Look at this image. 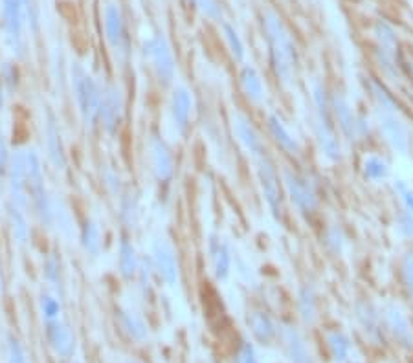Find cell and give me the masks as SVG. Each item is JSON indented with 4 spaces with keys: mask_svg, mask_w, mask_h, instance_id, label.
<instances>
[{
    "mask_svg": "<svg viewBox=\"0 0 413 363\" xmlns=\"http://www.w3.org/2000/svg\"><path fill=\"white\" fill-rule=\"evenodd\" d=\"M72 92L76 98L77 110L81 116L83 123L92 131L99 118V104H101V87L98 81L88 74L81 65H72Z\"/></svg>",
    "mask_w": 413,
    "mask_h": 363,
    "instance_id": "cell-1",
    "label": "cell"
},
{
    "mask_svg": "<svg viewBox=\"0 0 413 363\" xmlns=\"http://www.w3.org/2000/svg\"><path fill=\"white\" fill-rule=\"evenodd\" d=\"M283 186L299 213H314L318 208V191L308 176L292 169H283Z\"/></svg>",
    "mask_w": 413,
    "mask_h": 363,
    "instance_id": "cell-2",
    "label": "cell"
},
{
    "mask_svg": "<svg viewBox=\"0 0 413 363\" xmlns=\"http://www.w3.org/2000/svg\"><path fill=\"white\" fill-rule=\"evenodd\" d=\"M99 121L103 131L114 136L125 120V94L116 82L101 88V104H99Z\"/></svg>",
    "mask_w": 413,
    "mask_h": 363,
    "instance_id": "cell-3",
    "label": "cell"
},
{
    "mask_svg": "<svg viewBox=\"0 0 413 363\" xmlns=\"http://www.w3.org/2000/svg\"><path fill=\"white\" fill-rule=\"evenodd\" d=\"M28 0H2V19H4L6 44L13 55H22V24Z\"/></svg>",
    "mask_w": 413,
    "mask_h": 363,
    "instance_id": "cell-4",
    "label": "cell"
},
{
    "mask_svg": "<svg viewBox=\"0 0 413 363\" xmlns=\"http://www.w3.org/2000/svg\"><path fill=\"white\" fill-rule=\"evenodd\" d=\"M330 112L335 116V120L338 121L341 134L347 140L357 142V140H362L366 134H369V125L366 123V120L352 112L351 104L347 103V99L341 98L340 94L330 96Z\"/></svg>",
    "mask_w": 413,
    "mask_h": 363,
    "instance_id": "cell-5",
    "label": "cell"
},
{
    "mask_svg": "<svg viewBox=\"0 0 413 363\" xmlns=\"http://www.w3.org/2000/svg\"><path fill=\"white\" fill-rule=\"evenodd\" d=\"M255 167H257L259 184H261L264 200L268 204L270 211L274 213L275 219H281L283 217V200H281L279 178H277V170H275L274 164L270 162L268 154L255 158Z\"/></svg>",
    "mask_w": 413,
    "mask_h": 363,
    "instance_id": "cell-6",
    "label": "cell"
},
{
    "mask_svg": "<svg viewBox=\"0 0 413 363\" xmlns=\"http://www.w3.org/2000/svg\"><path fill=\"white\" fill-rule=\"evenodd\" d=\"M8 187H10V204L28 211L30 192H28L26 170H24V154L22 148H17L8 162Z\"/></svg>",
    "mask_w": 413,
    "mask_h": 363,
    "instance_id": "cell-7",
    "label": "cell"
},
{
    "mask_svg": "<svg viewBox=\"0 0 413 363\" xmlns=\"http://www.w3.org/2000/svg\"><path fill=\"white\" fill-rule=\"evenodd\" d=\"M151 264L158 277L167 286H175L178 283V258H176L175 248L171 246L167 239H156L151 248Z\"/></svg>",
    "mask_w": 413,
    "mask_h": 363,
    "instance_id": "cell-8",
    "label": "cell"
},
{
    "mask_svg": "<svg viewBox=\"0 0 413 363\" xmlns=\"http://www.w3.org/2000/svg\"><path fill=\"white\" fill-rule=\"evenodd\" d=\"M147 148L154 178L160 184L169 182L173 178V175H175V158H173L169 145L160 136H151L149 138Z\"/></svg>",
    "mask_w": 413,
    "mask_h": 363,
    "instance_id": "cell-9",
    "label": "cell"
},
{
    "mask_svg": "<svg viewBox=\"0 0 413 363\" xmlns=\"http://www.w3.org/2000/svg\"><path fill=\"white\" fill-rule=\"evenodd\" d=\"M145 54L151 59V65H153L158 81L162 85H171L173 77H175V59H173V54H171L169 46L165 44L164 38L156 37L149 41Z\"/></svg>",
    "mask_w": 413,
    "mask_h": 363,
    "instance_id": "cell-10",
    "label": "cell"
},
{
    "mask_svg": "<svg viewBox=\"0 0 413 363\" xmlns=\"http://www.w3.org/2000/svg\"><path fill=\"white\" fill-rule=\"evenodd\" d=\"M231 125H233V132H235V136H237V140H239V143H241L242 147L246 148V153L250 154L253 160L266 154L263 138L259 136V132L255 131V126H253L252 123L248 121L246 116L239 114V112L233 114Z\"/></svg>",
    "mask_w": 413,
    "mask_h": 363,
    "instance_id": "cell-11",
    "label": "cell"
},
{
    "mask_svg": "<svg viewBox=\"0 0 413 363\" xmlns=\"http://www.w3.org/2000/svg\"><path fill=\"white\" fill-rule=\"evenodd\" d=\"M171 120L178 134H184L193 114V96L186 87H176L171 94Z\"/></svg>",
    "mask_w": 413,
    "mask_h": 363,
    "instance_id": "cell-12",
    "label": "cell"
},
{
    "mask_svg": "<svg viewBox=\"0 0 413 363\" xmlns=\"http://www.w3.org/2000/svg\"><path fill=\"white\" fill-rule=\"evenodd\" d=\"M44 147L48 160L54 164L55 169H66V156L63 142H61V132L57 126V120L52 112H46V120H44Z\"/></svg>",
    "mask_w": 413,
    "mask_h": 363,
    "instance_id": "cell-13",
    "label": "cell"
},
{
    "mask_svg": "<svg viewBox=\"0 0 413 363\" xmlns=\"http://www.w3.org/2000/svg\"><path fill=\"white\" fill-rule=\"evenodd\" d=\"M46 338H48L50 346L54 349V352L61 358H70L76 349V338L74 332L65 321L55 319V321H48V329H46Z\"/></svg>",
    "mask_w": 413,
    "mask_h": 363,
    "instance_id": "cell-14",
    "label": "cell"
},
{
    "mask_svg": "<svg viewBox=\"0 0 413 363\" xmlns=\"http://www.w3.org/2000/svg\"><path fill=\"white\" fill-rule=\"evenodd\" d=\"M208 257H209V266L213 272L215 279L217 280H226L230 275L231 270V253L230 248L226 244L220 236L211 235L208 241Z\"/></svg>",
    "mask_w": 413,
    "mask_h": 363,
    "instance_id": "cell-15",
    "label": "cell"
},
{
    "mask_svg": "<svg viewBox=\"0 0 413 363\" xmlns=\"http://www.w3.org/2000/svg\"><path fill=\"white\" fill-rule=\"evenodd\" d=\"M105 30H107V38L110 46L114 48L120 59L127 55V43H125V30H123V21H121L120 10L114 6H109L105 11Z\"/></svg>",
    "mask_w": 413,
    "mask_h": 363,
    "instance_id": "cell-16",
    "label": "cell"
},
{
    "mask_svg": "<svg viewBox=\"0 0 413 363\" xmlns=\"http://www.w3.org/2000/svg\"><path fill=\"white\" fill-rule=\"evenodd\" d=\"M316 138H318L319 148H321V154L329 162H340L341 156H343V148H341L340 142L332 131V125L316 120Z\"/></svg>",
    "mask_w": 413,
    "mask_h": 363,
    "instance_id": "cell-17",
    "label": "cell"
},
{
    "mask_svg": "<svg viewBox=\"0 0 413 363\" xmlns=\"http://www.w3.org/2000/svg\"><path fill=\"white\" fill-rule=\"evenodd\" d=\"M268 131L270 134H272V138L275 140V143H277L283 151H286L288 154H299V151H301L299 142H297L296 136L288 131V126L283 123V120H281L279 116H268Z\"/></svg>",
    "mask_w": 413,
    "mask_h": 363,
    "instance_id": "cell-18",
    "label": "cell"
},
{
    "mask_svg": "<svg viewBox=\"0 0 413 363\" xmlns=\"http://www.w3.org/2000/svg\"><path fill=\"white\" fill-rule=\"evenodd\" d=\"M138 268H140V257L134 244L129 239H121L120 248H118V270L123 279H132L136 277Z\"/></svg>",
    "mask_w": 413,
    "mask_h": 363,
    "instance_id": "cell-19",
    "label": "cell"
},
{
    "mask_svg": "<svg viewBox=\"0 0 413 363\" xmlns=\"http://www.w3.org/2000/svg\"><path fill=\"white\" fill-rule=\"evenodd\" d=\"M239 82H241V88L244 96H246L252 103H261L264 99V85L263 79L259 77V74L255 72V68L252 66H244L241 70V76H239Z\"/></svg>",
    "mask_w": 413,
    "mask_h": 363,
    "instance_id": "cell-20",
    "label": "cell"
},
{
    "mask_svg": "<svg viewBox=\"0 0 413 363\" xmlns=\"http://www.w3.org/2000/svg\"><path fill=\"white\" fill-rule=\"evenodd\" d=\"M52 228L59 231L61 235L70 239L74 233V220H72V213L65 206V202L61 198L52 195Z\"/></svg>",
    "mask_w": 413,
    "mask_h": 363,
    "instance_id": "cell-21",
    "label": "cell"
},
{
    "mask_svg": "<svg viewBox=\"0 0 413 363\" xmlns=\"http://www.w3.org/2000/svg\"><path fill=\"white\" fill-rule=\"evenodd\" d=\"M120 219L127 228H136L138 219H140V202H138L136 192L127 189L120 195Z\"/></svg>",
    "mask_w": 413,
    "mask_h": 363,
    "instance_id": "cell-22",
    "label": "cell"
},
{
    "mask_svg": "<svg viewBox=\"0 0 413 363\" xmlns=\"http://www.w3.org/2000/svg\"><path fill=\"white\" fill-rule=\"evenodd\" d=\"M8 219H10L11 233L17 244H26L30 239V226L26 220V211L17 208L13 204H8Z\"/></svg>",
    "mask_w": 413,
    "mask_h": 363,
    "instance_id": "cell-23",
    "label": "cell"
},
{
    "mask_svg": "<svg viewBox=\"0 0 413 363\" xmlns=\"http://www.w3.org/2000/svg\"><path fill=\"white\" fill-rule=\"evenodd\" d=\"M79 241H81L83 250L92 255V257H98L99 252H101V231H99V226L94 222V220L87 219L85 224L81 228V235H79Z\"/></svg>",
    "mask_w": 413,
    "mask_h": 363,
    "instance_id": "cell-24",
    "label": "cell"
},
{
    "mask_svg": "<svg viewBox=\"0 0 413 363\" xmlns=\"http://www.w3.org/2000/svg\"><path fill=\"white\" fill-rule=\"evenodd\" d=\"M362 175L369 182H380L388 176V164L380 154H368L362 162Z\"/></svg>",
    "mask_w": 413,
    "mask_h": 363,
    "instance_id": "cell-25",
    "label": "cell"
},
{
    "mask_svg": "<svg viewBox=\"0 0 413 363\" xmlns=\"http://www.w3.org/2000/svg\"><path fill=\"white\" fill-rule=\"evenodd\" d=\"M39 305H41V312H43V318L46 319V321H55V319H59L61 302L57 297L50 296V294H43Z\"/></svg>",
    "mask_w": 413,
    "mask_h": 363,
    "instance_id": "cell-26",
    "label": "cell"
},
{
    "mask_svg": "<svg viewBox=\"0 0 413 363\" xmlns=\"http://www.w3.org/2000/svg\"><path fill=\"white\" fill-rule=\"evenodd\" d=\"M43 272H44V279L48 280L50 285L54 286V288H59L61 286V266L59 261L54 257V255H50L43 264Z\"/></svg>",
    "mask_w": 413,
    "mask_h": 363,
    "instance_id": "cell-27",
    "label": "cell"
},
{
    "mask_svg": "<svg viewBox=\"0 0 413 363\" xmlns=\"http://www.w3.org/2000/svg\"><path fill=\"white\" fill-rule=\"evenodd\" d=\"M123 327L129 330V334L138 340L145 336V324L136 312H123Z\"/></svg>",
    "mask_w": 413,
    "mask_h": 363,
    "instance_id": "cell-28",
    "label": "cell"
},
{
    "mask_svg": "<svg viewBox=\"0 0 413 363\" xmlns=\"http://www.w3.org/2000/svg\"><path fill=\"white\" fill-rule=\"evenodd\" d=\"M325 246L330 253H341V248H343V235H341V230L338 226H330L329 230L325 231Z\"/></svg>",
    "mask_w": 413,
    "mask_h": 363,
    "instance_id": "cell-29",
    "label": "cell"
},
{
    "mask_svg": "<svg viewBox=\"0 0 413 363\" xmlns=\"http://www.w3.org/2000/svg\"><path fill=\"white\" fill-rule=\"evenodd\" d=\"M103 182H105V187H107V191L112 192V195H121V187H120V176H118V173H116L114 169H107L103 175Z\"/></svg>",
    "mask_w": 413,
    "mask_h": 363,
    "instance_id": "cell-30",
    "label": "cell"
},
{
    "mask_svg": "<svg viewBox=\"0 0 413 363\" xmlns=\"http://www.w3.org/2000/svg\"><path fill=\"white\" fill-rule=\"evenodd\" d=\"M8 363H28L24 349L17 340L10 341V349H8Z\"/></svg>",
    "mask_w": 413,
    "mask_h": 363,
    "instance_id": "cell-31",
    "label": "cell"
},
{
    "mask_svg": "<svg viewBox=\"0 0 413 363\" xmlns=\"http://www.w3.org/2000/svg\"><path fill=\"white\" fill-rule=\"evenodd\" d=\"M8 162H10V154H8V143H6V138L0 131V184H2V175H4L6 167H8Z\"/></svg>",
    "mask_w": 413,
    "mask_h": 363,
    "instance_id": "cell-32",
    "label": "cell"
},
{
    "mask_svg": "<svg viewBox=\"0 0 413 363\" xmlns=\"http://www.w3.org/2000/svg\"><path fill=\"white\" fill-rule=\"evenodd\" d=\"M13 77H15V68L6 63L4 70H2V81H0L2 85H4V88L6 87H8V88H15L17 87V79H13Z\"/></svg>",
    "mask_w": 413,
    "mask_h": 363,
    "instance_id": "cell-33",
    "label": "cell"
},
{
    "mask_svg": "<svg viewBox=\"0 0 413 363\" xmlns=\"http://www.w3.org/2000/svg\"><path fill=\"white\" fill-rule=\"evenodd\" d=\"M4 104H6V90H4V85L0 82V112L4 110Z\"/></svg>",
    "mask_w": 413,
    "mask_h": 363,
    "instance_id": "cell-34",
    "label": "cell"
},
{
    "mask_svg": "<svg viewBox=\"0 0 413 363\" xmlns=\"http://www.w3.org/2000/svg\"><path fill=\"white\" fill-rule=\"evenodd\" d=\"M4 292V277H2V266H0V296Z\"/></svg>",
    "mask_w": 413,
    "mask_h": 363,
    "instance_id": "cell-35",
    "label": "cell"
}]
</instances>
